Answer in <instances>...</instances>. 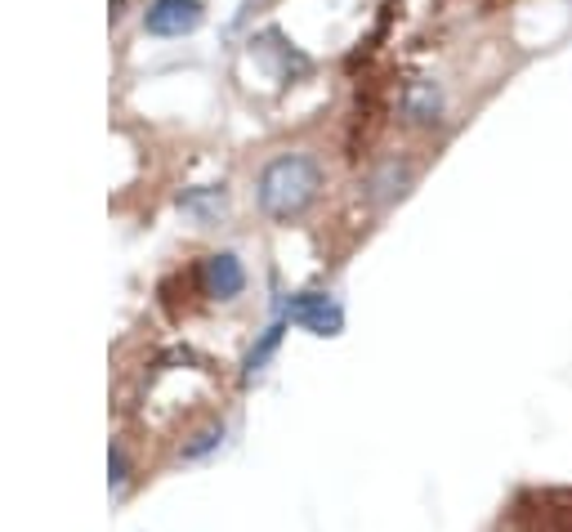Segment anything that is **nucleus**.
<instances>
[{
    "label": "nucleus",
    "mask_w": 572,
    "mask_h": 532,
    "mask_svg": "<svg viewBox=\"0 0 572 532\" xmlns=\"http://www.w3.org/2000/svg\"><path fill=\"white\" fill-rule=\"evenodd\" d=\"M318 188H322V166L309 157V152H282V157H274L259 170L255 198H259L264 215L287 224V219H295L314 206Z\"/></svg>",
    "instance_id": "1"
},
{
    "label": "nucleus",
    "mask_w": 572,
    "mask_h": 532,
    "mask_svg": "<svg viewBox=\"0 0 572 532\" xmlns=\"http://www.w3.org/2000/svg\"><path fill=\"white\" fill-rule=\"evenodd\" d=\"M287 322L314 331V335H340V327H345V309H340L327 291H300L287 304Z\"/></svg>",
    "instance_id": "2"
},
{
    "label": "nucleus",
    "mask_w": 572,
    "mask_h": 532,
    "mask_svg": "<svg viewBox=\"0 0 572 532\" xmlns=\"http://www.w3.org/2000/svg\"><path fill=\"white\" fill-rule=\"evenodd\" d=\"M206 18L202 0H152L143 10V27L152 36H183V31H198Z\"/></svg>",
    "instance_id": "3"
},
{
    "label": "nucleus",
    "mask_w": 572,
    "mask_h": 532,
    "mask_svg": "<svg viewBox=\"0 0 572 532\" xmlns=\"http://www.w3.org/2000/svg\"><path fill=\"white\" fill-rule=\"evenodd\" d=\"M202 287L211 300H238L242 287H246V269H242V259L233 251H215L206 255L202 264Z\"/></svg>",
    "instance_id": "4"
},
{
    "label": "nucleus",
    "mask_w": 572,
    "mask_h": 532,
    "mask_svg": "<svg viewBox=\"0 0 572 532\" xmlns=\"http://www.w3.org/2000/svg\"><path fill=\"white\" fill-rule=\"evenodd\" d=\"M403 117L411 126H438L443 122V90L430 76H416L403 86Z\"/></svg>",
    "instance_id": "5"
},
{
    "label": "nucleus",
    "mask_w": 572,
    "mask_h": 532,
    "mask_svg": "<svg viewBox=\"0 0 572 532\" xmlns=\"http://www.w3.org/2000/svg\"><path fill=\"white\" fill-rule=\"evenodd\" d=\"M179 206L193 215V219H202V224H211V219H219L224 215V206H228V193H224V183H206V188H188V193L179 198Z\"/></svg>",
    "instance_id": "6"
},
{
    "label": "nucleus",
    "mask_w": 572,
    "mask_h": 532,
    "mask_svg": "<svg viewBox=\"0 0 572 532\" xmlns=\"http://www.w3.org/2000/svg\"><path fill=\"white\" fill-rule=\"evenodd\" d=\"M407 183H411V170H407L403 162H385V166L371 175L367 188H371L376 202H390V198H403V193H407Z\"/></svg>",
    "instance_id": "7"
},
{
    "label": "nucleus",
    "mask_w": 572,
    "mask_h": 532,
    "mask_svg": "<svg viewBox=\"0 0 572 532\" xmlns=\"http://www.w3.org/2000/svg\"><path fill=\"white\" fill-rule=\"evenodd\" d=\"M282 331H287V322H274V327H264V335L255 340V345H251V354H246V376H251V371H259L264 363L274 358V350L282 345Z\"/></svg>",
    "instance_id": "8"
},
{
    "label": "nucleus",
    "mask_w": 572,
    "mask_h": 532,
    "mask_svg": "<svg viewBox=\"0 0 572 532\" xmlns=\"http://www.w3.org/2000/svg\"><path fill=\"white\" fill-rule=\"evenodd\" d=\"M126 479V456H122V447H112V483H122Z\"/></svg>",
    "instance_id": "9"
},
{
    "label": "nucleus",
    "mask_w": 572,
    "mask_h": 532,
    "mask_svg": "<svg viewBox=\"0 0 572 532\" xmlns=\"http://www.w3.org/2000/svg\"><path fill=\"white\" fill-rule=\"evenodd\" d=\"M550 532H572V506H563V515H559V523Z\"/></svg>",
    "instance_id": "10"
}]
</instances>
